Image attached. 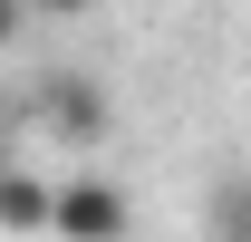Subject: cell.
I'll list each match as a JSON object with an SVG mask.
<instances>
[{
	"label": "cell",
	"mask_w": 251,
	"mask_h": 242,
	"mask_svg": "<svg viewBox=\"0 0 251 242\" xmlns=\"http://www.w3.org/2000/svg\"><path fill=\"white\" fill-rule=\"evenodd\" d=\"M29 20H39V0H0V59L29 39Z\"/></svg>",
	"instance_id": "5b68a950"
},
{
	"label": "cell",
	"mask_w": 251,
	"mask_h": 242,
	"mask_svg": "<svg viewBox=\"0 0 251 242\" xmlns=\"http://www.w3.org/2000/svg\"><path fill=\"white\" fill-rule=\"evenodd\" d=\"M49 242H135V194L116 175H58Z\"/></svg>",
	"instance_id": "7a4b0ae2"
},
{
	"label": "cell",
	"mask_w": 251,
	"mask_h": 242,
	"mask_svg": "<svg viewBox=\"0 0 251 242\" xmlns=\"http://www.w3.org/2000/svg\"><path fill=\"white\" fill-rule=\"evenodd\" d=\"M203 233L213 242H251V175H222L203 194Z\"/></svg>",
	"instance_id": "277c9868"
},
{
	"label": "cell",
	"mask_w": 251,
	"mask_h": 242,
	"mask_svg": "<svg viewBox=\"0 0 251 242\" xmlns=\"http://www.w3.org/2000/svg\"><path fill=\"white\" fill-rule=\"evenodd\" d=\"M29 126L58 136V146H106V126H116L106 78H87V68H49V78L29 88Z\"/></svg>",
	"instance_id": "6da1fadb"
},
{
	"label": "cell",
	"mask_w": 251,
	"mask_h": 242,
	"mask_svg": "<svg viewBox=\"0 0 251 242\" xmlns=\"http://www.w3.org/2000/svg\"><path fill=\"white\" fill-rule=\"evenodd\" d=\"M49 213H58V184L0 155V233L10 242H49Z\"/></svg>",
	"instance_id": "3957f363"
},
{
	"label": "cell",
	"mask_w": 251,
	"mask_h": 242,
	"mask_svg": "<svg viewBox=\"0 0 251 242\" xmlns=\"http://www.w3.org/2000/svg\"><path fill=\"white\" fill-rule=\"evenodd\" d=\"M87 10H106V0H39V20H87Z\"/></svg>",
	"instance_id": "8992f818"
}]
</instances>
